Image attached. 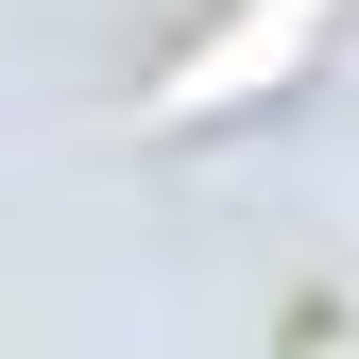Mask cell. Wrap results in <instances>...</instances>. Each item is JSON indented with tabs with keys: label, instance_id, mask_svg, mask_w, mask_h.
<instances>
[{
	"label": "cell",
	"instance_id": "obj_1",
	"mask_svg": "<svg viewBox=\"0 0 359 359\" xmlns=\"http://www.w3.org/2000/svg\"><path fill=\"white\" fill-rule=\"evenodd\" d=\"M325 18H342V0H240L222 34H189V52L137 86V137H205V120H240L257 86H291L308 52H325Z\"/></svg>",
	"mask_w": 359,
	"mask_h": 359
}]
</instances>
